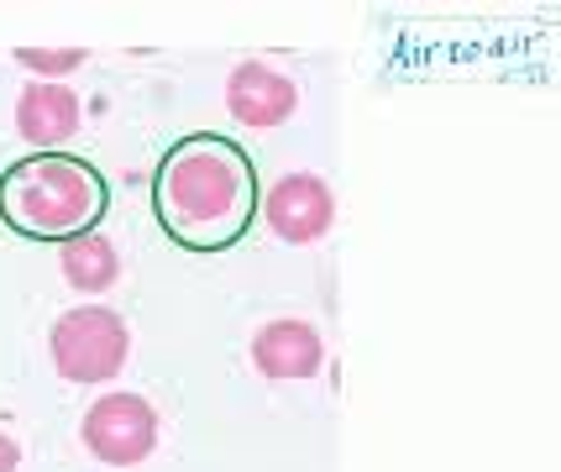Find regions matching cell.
<instances>
[{"mask_svg": "<svg viewBox=\"0 0 561 472\" xmlns=\"http://www.w3.org/2000/svg\"><path fill=\"white\" fill-rule=\"evenodd\" d=\"M263 184L237 137L190 131L152 169V216L173 247L226 252L257 226Z\"/></svg>", "mask_w": 561, "mask_h": 472, "instance_id": "6da1fadb", "label": "cell"}, {"mask_svg": "<svg viewBox=\"0 0 561 472\" xmlns=\"http://www.w3.org/2000/svg\"><path fill=\"white\" fill-rule=\"evenodd\" d=\"M111 184L79 152H26L0 174V221L26 242H73L100 231Z\"/></svg>", "mask_w": 561, "mask_h": 472, "instance_id": "7a4b0ae2", "label": "cell"}, {"mask_svg": "<svg viewBox=\"0 0 561 472\" xmlns=\"http://www.w3.org/2000/svg\"><path fill=\"white\" fill-rule=\"evenodd\" d=\"M48 357H53V368H58V378L100 389V383H111L126 368L131 331H126V321L111 304H79V310H64L53 321Z\"/></svg>", "mask_w": 561, "mask_h": 472, "instance_id": "3957f363", "label": "cell"}, {"mask_svg": "<svg viewBox=\"0 0 561 472\" xmlns=\"http://www.w3.org/2000/svg\"><path fill=\"white\" fill-rule=\"evenodd\" d=\"M79 441L100 468H142L158 451V410L142 394H100L79 421Z\"/></svg>", "mask_w": 561, "mask_h": 472, "instance_id": "277c9868", "label": "cell"}, {"mask_svg": "<svg viewBox=\"0 0 561 472\" xmlns=\"http://www.w3.org/2000/svg\"><path fill=\"white\" fill-rule=\"evenodd\" d=\"M257 216L268 221V231L289 247H316L320 237L336 221V199L325 189L320 174H284L273 179V189L263 195Z\"/></svg>", "mask_w": 561, "mask_h": 472, "instance_id": "5b68a950", "label": "cell"}, {"mask_svg": "<svg viewBox=\"0 0 561 472\" xmlns=\"http://www.w3.org/2000/svg\"><path fill=\"white\" fill-rule=\"evenodd\" d=\"M226 111L247 126V131H273L299 111V84L284 69H273L263 58H247L226 79Z\"/></svg>", "mask_w": 561, "mask_h": 472, "instance_id": "8992f818", "label": "cell"}, {"mask_svg": "<svg viewBox=\"0 0 561 472\" xmlns=\"http://www.w3.org/2000/svg\"><path fill=\"white\" fill-rule=\"evenodd\" d=\"M252 368L273 383H299L325 368V342L310 321H268L252 331Z\"/></svg>", "mask_w": 561, "mask_h": 472, "instance_id": "52a82bcc", "label": "cell"}, {"mask_svg": "<svg viewBox=\"0 0 561 472\" xmlns=\"http://www.w3.org/2000/svg\"><path fill=\"white\" fill-rule=\"evenodd\" d=\"M16 126H22L26 142H37V152H64V142L79 131V95L69 84L32 79L16 100Z\"/></svg>", "mask_w": 561, "mask_h": 472, "instance_id": "ba28073f", "label": "cell"}, {"mask_svg": "<svg viewBox=\"0 0 561 472\" xmlns=\"http://www.w3.org/2000/svg\"><path fill=\"white\" fill-rule=\"evenodd\" d=\"M58 263H64V278H69V289H79V295H105V289H111V284L122 278V257H116V242H111V237H100V231H84V237L64 242Z\"/></svg>", "mask_w": 561, "mask_h": 472, "instance_id": "9c48e42d", "label": "cell"}, {"mask_svg": "<svg viewBox=\"0 0 561 472\" xmlns=\"http://www.w3.org/2000/svg\"><path fill=\"white\" fill-rule=\"evenodd\" d=\"M90 53L84 48H16V64L43 74V84H64V74H73Z\"/></svg>", "mask_w": 561, "mask_h": 472, "instance_id": "30bf717a", "label": "cell"}, {"mask_svg": "<svg viewBox=\"0 0 561 472\" xmlns=\"http://www.w3.org/2000/svg\"><path fill=\"white\" fill-rule=\"evenodd\" d=\"M16 468H22V441L0 425V472H16Z\"/></svg>", "mask_w": 561, "mask_h": 472, "instance_id": "8fae6325", "label": "cell"}]
</instances>
